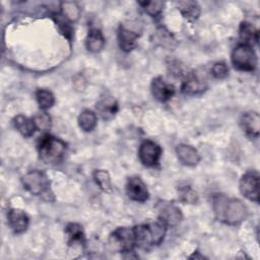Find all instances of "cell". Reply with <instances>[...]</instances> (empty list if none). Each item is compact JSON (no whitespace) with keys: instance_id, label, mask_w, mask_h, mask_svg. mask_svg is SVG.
Returning a JSON list of instances; mask_svg holds the SVG:
<instances>
[{"instance_id":"1","label":"cell","mask_w":260,"mask_h":260,"mask_svg":"<svg viewBox=\"0 0 260 260\" xmlns=\"http://www.w3.org/2000/svg\"><path fill=\"white\" fill-rule=\"evenodd\" d=\"M213 209L218 220L229 224H238L242 222L248 214L247 207L241 200L226 198L223 195H218L214 198Z\"/></svg>"},{"instance_id":"2","label":"cell","mask_w":260,"mask_h":260,"mask_svg":"<svg viewBox=\"0 0 260 260\" xmlns=\"http://www.w3.org/2000/svg\"><path fill=\"white\" fill-rule=\"evenodd\" d=\"M134 231L136 245L141 248H147L162 242L167 232V224L158 219L156 222L137 225Z\"/></svg>"},{"instance_id":"3","label":"cell","mask_w":260,"mask_h":260,"mask_svg":"<svg viewBox=\"0 0 260 260\" xmlns=\"http://www.w3.org/2000/svg\"><path fill=\"white\" fill-rule=\"evenodd\" d=\"M38 148L41 158L46 164L56 165L63 159L66 151V144L62 140L46 134L40 138Z\"/></svg>"},{"instance_id":"4","label":"cell","mask_w":260,"mask_h":260,"mask_svg":"<svg viewBox=\"0 0 260 260\" xmlns=\"http://www.w3.org/2000/svg\"><path fill=\"white\" fill-rule=\"evenodd\" d=\"M234 67L241 71H253L257 66V56L251 46L240 44L232 53Z\"/></svg>"},{"instance_id":"5","label":"cell","mask_w":260,"mask_h":260,"mask_svg":"<svg viewBox=\"0 0 260 260\" xmlns=\"http://www.w3.org/2000/svg\"><path fill=\"white\" fill-rule=\"evenodd\" d=\"M110 246L119 252H130L136 245L134 228H118L110 236Z\"/></svg>"},{"instance_id":"6","label":"cell","mask_w":260,"mask_h":260,"mask_svg":"<svg viewBox=\"0 0 260 260\" xmlns=\"http://www.w3.org/2000/svg\"><path fill=\"white\" fill-rule=\"evenodd\" d=\"M24 188L34 195H43L49 190V179L40 171H30L22 177Z\"/></svg>"},{"instance_id":"7","label":"cell","mask_w":260,"mask_h":260,"mask_svg":"<svg viewBox=\"0 0 260 260\" xmlns=\"http://www.w3.org/2000/svg\"><path fill=\"white\" fill-rule=\"evenodd\" d=\"M160 154V146L151 140H146L142 142L138 150L139 159L146 167L155 166L159 160Z\"/></svg>"},{"instance_id":"8","label":"cell","mask_w":260,"mask_h":260,"mask_svg":"<svg viewBox=\"0 0 260 260\" xmlns=\"http://www.w3.org/2000/svg\"><path fill=\"white\" fill-rule=\"evenodd\" d=\"M241 193L249 200L259 201V177L255 173L245 174L240 181Z\"/></svg>"},{"instance_id":"9","label":"cell","mask_w":260,"mask_h":260,"mask_svg":"<svg viewBox=\"0 0 260 260\" xmlns=\"http://www.w3.org/2000/svg\"><path fill=\"white\" fill-rule=\"evenodd\" d=\"M127 195L131 200L137 202H144L148 199V190L146 185L138 177L129 178L126 185Z\"/></svg>"},{"instance_id":"10","label":"cell","mask_w":260,"mask_h":260,"mask_svg":"<svg viewBox=\"0 0 260 260\" xmlns=\"http://www.w3.org/2000/svg\"><path fill=\"white\" fill-rule=\"evenodd\" d=\"M151 92L155 100L159 102H167L175 94V87L168 83L162 77H155L151 82Z\"/></svg>"},{"instance_id":"11","label":"cell","mask_w":260,"mask_h":260,"mask_svg":"<svg viewBox=\"0 0 260 260\" xmlns=\"http://www.w3.org/2000/svg\"><path fill=\"white\" fill-rule=\"evenodd\" d=\"M7 218L8 223L14 233L21 234L26 231L28 226V217L24 211L17 208H12L8 211Z\"/></svg>"},{"instance_id":"12","label":"cell","mask_w":260,"mask_h":260,"mask_svg":"<svg viewBox=\"0 0 260 260\" xmlns=\"http://www.w3.org/2000/svg\"><path fill=\"white\" fill-rule=\"evenodd\" d=\"M176 153L179 160L188 167L196 166L200 160V155L197 149L188 144H179L176 148Z\"/></svg>"},{"instance_id":"13","label":"cell","mask_w":260,"mask_h":260,"mask_svg":"<svg viewBox=\"0 0 260 260\" xmlns=\"http://www.w3.org/2000/svg\"><path fill=\"white\" fill-rule=\"evenodd\" d=\"M158 211H159V220L165 222L167 226L169 225L174 226L178 224L182 219L181 210L173 204L164 203L160 205Z\"/></svg>"},{"instance_id":"14","label":"cell","mask_w":260,"mask_h":260,"mask_svg":"<svg viewBox=\"0 0 260 260\" xmlns=\"http://www.w3.org/2000/svg\"><path fill=\"white\" fill-rule=\"evenodd\" d=\"M241 125L250 137H258L260 130V117L256 112H248L242 116Z\"/></svg>"},{"instance_id":"15","label":"cell","mask_w":260,"mask_h":260,"mask_svg":"<svg viewBox=\"0 0 260 260\" xmlns=\"http://www.w3.org/2000/svg\"><path fill=\"white\" fill-rule=\"evenodd\" d=\"M138 35L124 26H120L118 30V41L120 48L125 52L132 51L137 45Z\"/></svg>"},{"instance_id":"16","label":"cell","mask_w":260,"mask_h":260,"mask_svg":"<svg viewBox=\"0 0 260 260\" xmlns=\"http://www.w3.org/2000/svg\"><path fill=\"white\" fill-rule=\"evenodd\" d=\"M205 88V82L200 79L195 73H189L186 76L185 81L183 82L182 89L185 93L188 94H196L201 92Z\"/></svg>"},{"instance_id":"17","label":"cell","mask_w":260,"mask_h":260,"mask_svg":"<svg viewBox=\"0 0 260 260\" xmlns=\"http://www.w3.org/2000/svg\"><path fill=\"white\" fill-rule=\"evenodd\" d=\"M85 45L89 52H92V53L100 52L105 46V39L102 31L98 28L90 29L86 37Z\"/></svg>"},{"instance_id":"18","label":"cell","mask_w":260,"mask_h":260,"mask_svg":"<svg viewBox=\"0 0 260 260\" xmlns=\"http://www.w3.org/2000/svg\"><path fill=\"white\" fill-rule=\"evenodd\" d=\"M13 124L16 128V130L23 136L25 137H29L34 134L35 130L37 129L32 119H28L27 117L23 116V115H17L14 120H13Z\"/></svg>"},{"instance_id":"19","label":"cell","mask_w":260,"mask_h":260,"mask_svg":"<svg viewBox=\"0 0 260 260\" xmlns=\"http://www.w3.org/2000/svg\"><path fill=\"white\" fill-rule=\"evenodd\" d=\"M240 39L244 42L243 44L251 46L258 42V30L254 25L249 22H242L239 29Z\"/></svg>"},{"instance_id":"20","label":"cell","mask_w":260,"mask_h":260,"mask_svg":"<svg viewBox=\"0 0 260 260\" xmlns=\"http://www.w3.org/2000/svg\"><path fill=\"white\" fill-rule=\"evenodd\" d=\"M178 7L182 15L189 20H195L200 15V7L197 2L181 1L178 3Z\"/></svg>"},{"instance_id":"21","label":"cell","mask_w":260,"mask_h":260,"mask_svg":"<svg viewBox=\"0 0 260 260\" xmlns=\"http://www.w3.org/2000/svg\"><path fill=\"white\" fill-rule=\"evenodd\" d=\"M78 124L79 127L85 131H91L96 126V116L95 114L90 110H84L80 113L78 117Z\"/></svg>"},{"instance_id":"22","label":"cell","mask_w":260,"mask_h":260,"mask_svg":"<svg viewBox=\"0 0 260 260\" xmlns=\"http://www.w3.org/2000/svg\"><path fill=\"white\" fill-rule=\"evenodd\" d=\"M61 10L63 17L69 21H76L80 16L79 6L72 1H65L61 4Z\"/></svg>"},{"instance_id":"23","label":"cell","mask_w":260,"mask_h":260,"mask_svg":"<svg viewBox=\"0 0 260 260\" xmlns=\"http://www.w3.org/2000/svg\"><path fill=\"white\" fill-rule=\"evenodd\" d=\"M96 108L104 119H109L110 117L115 115L117 111V103L113 99L107 98L101 101L98 104Z\"/></svg>"},{"instance_id":"24","label":"cell","mask_w":260,"mask_h":260,"mask_svg":"<svg viewBox=\"0 0 260 260\" xmlns=\"http://www.w3.org/2000/svg\"><path fill=\"white\" fill-rule=\"evenodd\" d=\"M36 98H37L38 104L42 110L50 109L55 103V98H54L53 93L47 89L37 90Z\"/></svg>"},{"instance_id":"25","label":"cell","mask_w":260,"mask_h":260,"mask_svg":"<svg viewBox=\"0 0 260 260\" xmlns=\"http://www.w3.org/2000/svg\"><path fill=\"white\" fill-rule=\"evenodd\" d=\"M93 179L99 187L103 191H110L111 190V178L107 171L105 170H96L93 173Z\"/></svg>"},{"instance_id":"26","label":"cell","mask_w":260,"mask_h":260,"mask_svg":"<svg viewBox=\"0 0 260 260\" xmlns=\"http://www.w3.org/2000/svg\"><path fill=\"white\" fill-rule=\"evenodd\" d=\"M155 39H156V42L161 47H166V48H172L173 47V43L175 42V39L170 34V31H168L164 27H160V28H158L156 30Z\"/></svg>"},{"instance_id":"27","label":"cell","mask_w":260,"mask_h":260,"mask_svg":"<svg viewBox=\"0 0 260 260\" xmlns=\"http://www.w3.org/2000/svg\"><path fill=\"white\" fill-rule=\"evenodd\" d=\"M144 11L150 16H156L162 11L164 3L161 1H144L139 2Z\"/></svg>"},{"instance_id":"28","label":"cell","mask_w":260,"mask_h":260,"mask_svg":"<svg viewBox=\"0 0 260 260\" xmlns=\"http://www.w3.org/2000/svg\"><path fill=\"white\" fill-rule=\"evenodd\" d=\"M32 120L36 128L39 130L47 131L51 128V117L46 112L36 115Z\"/></svg>"},{"instance_id":"29","label":"cell","mask_w":260,"mask_h":260,"mask_svg":"<svg viewBox=\"0 0 260 260\" xmlns=\"http://www.w3.org/2000/svg\"><path fill=\"white\" fill-rule=\"evenodd\" d=\"M179 196H180V199L186 203H195L198 198L197 193L194 190H192L191 187L189 186L180 187Z\"/></svg>"},{"instance_id":"30","label":"cell","mask_w":260,"mask_h":260,"mask_svg":"<svg viewBox=\"0 0 260 260\" xmlns=\"http://www.w3.org/2000/svg\"><path fill=\"white\" fill-rule=\"evenodd\" d=\"M66 233L68 234L71 243H74V242H77V241H81L82 238H83L82 229L77 223H70V224H68L67 229H66Z\"/></svg>"},{"instance_id":"31","label":"cell","mask_w":260,"mask_h":260,"mask_svg":"<svg viewBox=\"0 0 260 260\" xmlns=\"http://www.w3.org/2000/svg\"><path fill=\"white\" fill-rule=\"evenodd\" d=\"M212 75L217 79H223L229 75V68L224 62H216L211 68Z\"/></svg>"}]
</instances>
